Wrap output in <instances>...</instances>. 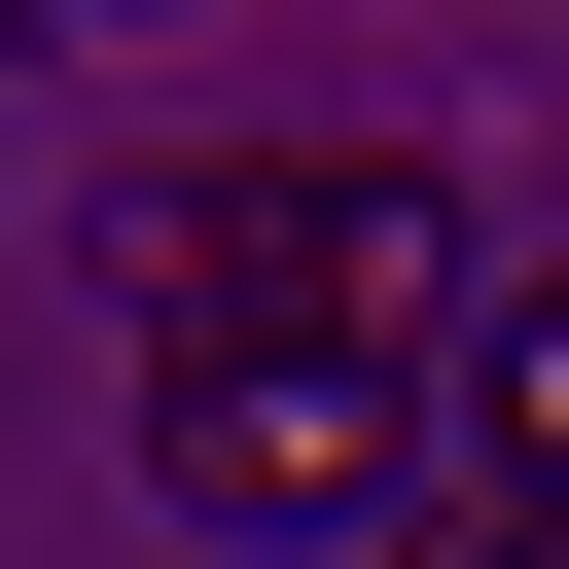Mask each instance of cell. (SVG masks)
I'll return each mask as SVG.
<instances>
[{
	"label": "cell",
	"mask_w": 569,
	"mask_h": 569,
	"mask_svg": "<svg viewBox=\"0 0 569 569\" xmlns=\"http://www.w3.org/2000/svg\"><path fill=\"white\" fill-rule=\"evenodd\" d=\"M142 249H178V320H284V356H427V320H462V178H427V142L213 178V213H142Z\"/></svg>",
	"instance_id": "cell-1"
},
{
	"label": "cell",
	"mask_w": 569,
	"mask_h": 569,
	"mask_svg": "<svg viewBox=\"0 0 569 569\" xmlns=\"http://www.w3.org/2000/svg\"><path fill=\"white\" fill-rule=\"evenodd\" d=\"M142 498H178V533H356V498H391V356L142 320Z\"/></svg>",
	"instance_id": "cell-2"
},
{
	"label": "cell",
	"mask_w": 569,
	"mask_h": 569,
	"mask_svg": "<svg viewBox=\"0 0 569 569\" xmlns=\"http://www.w3.org/2000/svg\"><path fill=\"white\" fill-rule=\"evenodd\" d=\"M462 498H533V533H569V249H533V284H462Z\"/></svg>",
	"instance_id": "cell-3"
},
{
	"label": "cell",
	"mask_w": 569,
	"mask_h": 569,
	"mask_svg": "<svg viewBox=\"0 0 569 569\" xmlns=\"http://www.w3.org/2000/svg\"><path fill=\"white\" fill-rule=\"evenodd\" d=\"M427 569H569V533H533V498H427Z\"/></svg>",
	"instance_id": "cell-4"
}]
</instances>
